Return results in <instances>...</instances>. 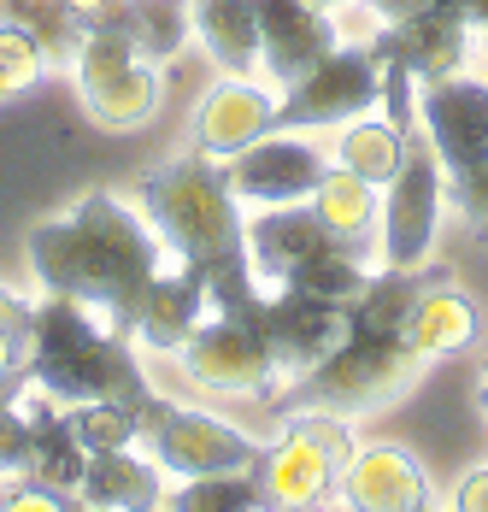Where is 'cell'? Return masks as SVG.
Here are the masks:
<instances>
[{
  "mask_svg": "<svg viewBox=\"0 0 488 512\" xmlns=\"http://www.w3.org/2000/svg\"><path fill=\"white\" fill-rule=\"evenodd\" d=\"M247 312H253V324L265 330V342H271V354H277V371H283V377L312 371V365H318V359L353 330V318H347L342 301H318V295L289 289V283H283L277 295H259Z\"/></svg>",
  "mask_w": 488,
  "mask_h": 512,
  "instance_id": "obj_13",
  "label": "cell"
},
{
  "mask_svg": "<svg viewBox=\"0 0 488 512\" xmlns=\"http://www.w3.org/2000/svg\"><path fill=\"white\" fill-rule=\"evenodd\" d=\"M177 359L212 395H271V383L283 377L265 330L253 324V312H206Z\"/></svg>",
  "mask_w": 488,
  "mask_h": 512,
  "instance_id": "obj_11",
  "label": "cell"
},
{
  "mask_svg": "<svg viewBox=\"0 0 488 512\" xmlns=\"http://www.w3.org/2000/svg\"><path fill=\"white\" fill-rule=\"evenodd\" d=\"M71 6H77V12H83L89 24H95V12H100V6H112V0H71Z\"/></svg>",
  "mask_w": 488,
  "mask_h": 512,
  "instance_id": "obj_36",
  "label": "cell"
},
{
  "mask_svg": "<svg viewBox=\"0 0 488 512\" xmlns=\"http://www.w3.org/2000/svg\"><path fill=\"white\" fill-rule=\"evenodd\" d=\"M471 36H477V24L465 18V12H412V18H394L383 24L365 48L377 53V59H394V65H406L418 83H436L447 71H465V59H471Z\"/></svg>",
  "mask_w": 488,
  "mask_h": 512,
  "instance_id": "obj_15",
  "label": "cell"
},
{
  "mask_svg": "<svg viewBox=\"0 0 488 512\" xmlns=\"http://www.w3.org/2000/svg\"><path fill=\"white\" fill-rule=\"evenodd\" d=\"M400 154H406V130H400L394 118L359 112V118L336 124V165L359 171V177H365V183H377V189L394 177Z\"/></svg>",
  "mask_w": 488,
  "mask_h": 512,
  "instance_id": "obj_26",
  "label": "cell"
},
{
  "mask_svg": "<svg viewBox=\"0 0 488 512\" xmlns=\"http://www.w3.org/2000/svg\"><path fill=\"white\" fill-rule=\"evenodd\" d=\"M436 277H447V271H436ZM424 271L418 265H377L371 271V283H365V295L347 307V318H353V330H400L406 324V312L418 307V295H424Z\"/></svg>",
  "mask_w": 488,
  "mask_h": 512,
  "instance_id": "obj_27",
  "label": "cell"
},
{
  "mask_svg": "<svg viewBox=\"0 0 488 512\" xmlns=\"http://www.w3.org/2000/svg\"><path fill=\"white\" fill-rule=\"evenodd\" d=\"M65 424L77 436L83 454H112V448H136L142 436V418L130 401H83V407H65Z\"/></svg>",
  "mask_w": 488,
  "mask_h": 512,
  "instance_id": "obj_30",
  "label": "cell"
},
{
  "mask_svg": "<svg viewBox=\"0 0 488 512\" xmlns=\"http://www.w3.org/2000/svg\"><path fill=\"white\" fill-rule=\"evenodd\" d=\"M418 124L447 177L477 171L488 159V77L447 71L436 83H418Z\"/></svg>",
  "mask_w": 488,
  "mask_h": 512,
  "instance_id": "obj_12",
  "label": "cell"
},
{
  "mask_svg": "<svg viewBox=\"0 0 488 512\" xmlns=\"http://www.w3.org/2000/svg\"><path fill=\"white\" fill-rule=\"evenodd\" d=\"M318 6H324V12H342V6H353V0H318Z\"/></svg>",
  "mask_w": 488,
  "mask_h": 512,
  "instance_id": "obj_37",
  "label": "cell"
},
{
  "mask_svg": "<svg viewBox=\"0 0 488 512\" xmlns=\"http://www.w3.org/2000/svg\"><path fill=\"white\" fill-rule=\"evenodd\" d=\"M6 489H12V483H6V477H0V507H6Z\"/></svg>",
  "mask_w": 488,
  "mask_h": 512,
  "instance_id": "obj_39",
  "label": "cell"
},
{
  "mask_svg": "<svg viewBox=\"0 0 488 512\" xmlns=\"http://www.w3.org/2000/svg\"><path fill=\"white\" fill-rule=\"evenodd\" d=\"M453 507L459 512H488V465L483 471H471V477L453 489Z\"/></svg>",
  "mask_w": 488,
  "mask_h": 512,
  "instance_id": "obj_35",
  "label": "cell"
},
{
  "mask_svg": "<svg viewBox=\"0 0 488 512\" xmlns=\"http://www.w3.org/2000/svg\"><path fill=\"white\" fill-rule=\"evenodd\" d=\"M171 265L159 230L147 224L142 206L118 195H83L71 212L30 230V271L48 295H65L77 307L106 318L136 342V312H142L153 277Z\"/></svg>",
  "mask_w": 488,
  "mask_h": 512,
  "instance_id": "obj_1",
  "label": "cell"
},
{
  "mask_svg": "<svg viewBox=\"0 0 488 512\" xmlns=\"http://www.w3.org/2000/svg\"><path fill=\"white\" fill-rule=\"evenodd\" d=\"M447 201L459 206L471 224L488 230V159L477 165V171H465V177H447Z\"/></svg>",
  "mask_w": 488,
  "mask_h": 512,
  "instance_id": "obj_34",
  "label": "cell"
},
{
  "mask_svg": "<svg viewBox=\"0 0 488 512\" xmlns=\"http://www.w3.org/2000/svg\"><path fill=\"white\" fill-rule=\"evenodd\" d=\"M477 324H483L477 318V301H465L459 289H424L418 307L406 312L400 336L424 359H447V354H459V348L477 342Z\"/></svg>",
  "mask_w": 488,
  "mask_h": 512,
  "instance_id": "obj_22",
  "label": "cell"
},
{
  "mask_svg": "<svg viewBox=\"0 0 488 512\" xmlns=\"http://www.w3.org/2000/svg\"><path fill=\"white\" fill-rule=\"evenodd\" d=\"M165 507L177 512H242V507H265L259 477L253 471H200L183 477V489L165 495Z\"/></svg>",
  "mask_w": 488,
  "mask_h": 512,
  "instance_id": "obj_29",
  "label": "cell"
},
{
  "mask_svg": "<svg viewBox=\"0 0 488 512\" xmlns=\"http://www.w3.org/2000/svg\"><path fill=\"white\" fill-rule=\"evenodd\" d=\"M271 124H277V89H265L259 77L224 71V83L195 112V154L230 159V154H242L247 142H259Z\"/></svg>",
  "mask_w": 488,
  "mask_h": 512,
  "instance_id": "obj_17",
  "label": "cell"
},
{
  "mask_svg": "<svg viewBox=\"0 0 488 512\" xmlns=\"http://www.w3.org/2000/svg\"><path fill=\"white\" fill-rule=\"evenodd\" d=\"M430 359L418 354L400 330H347L312 371H300L289 389H277V412H377L400 401Z\"/></svg>",
  "mask_w": 488,
  "mask_h": 512,
  "instance_id": "obj_4",
  "label": "cell"
},
{
  "mask_svg": "<svg viewBox=\"0 0 488 512\" xmlns=\"http://www.w3.org/2000/svg\"><path fill=\"white\" fill-rule=\"evenodd\" d=\"M36 465V412L24 401V377L0 389V477H30Z\"/></svg>",
  "mask_w": 488,
  "mask_h": 512,
  "instance_id": "obj_31",
  "label": "cell"
},
{
  "mask_svg": "<svg viewBox=\"0 0 488 512\" xmlns=\"http://www.w3.org/2000/svg\"><path fill=\"white\" fill-rule=\"evenodd\" d=\"M312 212L324 218L330 242L359 248L365 259L383 265V254H377V183H365V177L347 171V165H330L324 183L312 189Z\"/></svg>",
  "mask_w": 488,
  "mask_h": 512,
  "instance_id": "obj_20",
  "label": "cell"
},
{
  "mask_svg": "<svg viewBox=\"0 0 488 512\" xmlns=\"http://www.w3.org/2000/svg\"><path fill=\"white\" fill-rule=\"evenodd\" d=\"M24 354H30V307L0 289V389L24 377Z\"/></svg>",
  "mask_w": 488,
  "mask_h": 512,
  "instance_id": "obj_33",
  "label": "cell"
},
{
  "mask_svg": "<svg viewBox=\"0 0 488 512\" xmlns=\"http://www.w3.org/2000/svg\"><path fill=\"white\" fill-rule=\"evenodd\" d=\"M336 501L353 512H418L430 507V477L394 442H365L353 448L336 471Z\"/></svg>",
  "mask_w": 488,
  "mask_h": 512,
  "instance_id": "obj_16",
  "label": "cell"
},
{
  "mask_svg": "<svg viewBox=\"0 0 488 512\" xmlns=\"http://www.w3.org/2000/svg\"><path fill=\"white\" fill-rule=\"evenodd\" d=\"M159 471L136 460V448H112V454H89L83 477H77V507H159Z\"/></svg>",
  "mask_w": 488,
  "mask_h": 512,
  "instance_id": "obj_23",
  "label": "cell"
},
{
  "mask_svg": "<svg viewBox=\"0 0 488 512\" xmlns=\"http://www.w3.org/2000/svg\"><path fill=\"white\" fill-rule=\"evenodd\" d=\"M483 412H488V365H483Z\"/></svg>",
  "mask_w": 488,
  "mask_h": 512,
  "instance_id": "obj_38",
  "label": "cell"
},
{
  "mask_svg": "<svg viewBox=\"0 0 488 512\" xmlns=\"http://www.w3.org/2000/svg\"><path fill=\"white\" fill-rule=\"evenodd\" d=\"M71 71H77V95L89 106V118L106 130H136L159 112V71L124 30L89 24Z\"/></svg>",
  "mask_w": 488,
  "mask_h": 512,
  "instance_id": "obj_6",
  "label": "cell"
},
{
  "mask_svg": "<svg viewBox=\"0 0 488 512\" xmlns=\"http://www.w3.org/2000/svg\"><path fill=\"white\" fill-rule=\"evenodd\" d=\"M136 418H142V442L153 448V460L165 471H183V477H200V471H253L259 454H265L247 430H236V424H224V418H212L200 407L159 401V395H147L136 407Z\"/></svg>",
  "mask_w": 488,
  "mask_h": 512,
  "instance_id": "obj_10",
  "label": "cell"
},
{
  "mask_svg": "<svg viewBox=\"0 0 488 512\" xmlns=\"http://www.w3.org/2000/svg\"><path fill=\"white\" fill-rule=\"evenodd\" d=\"M0 18L18 24V30L42 48L48 71L77 65V48H83V36H89V18H83L71 0H0Z\"/></svg>",
  "mask_w": 488,
  "mask_h": 512,
  "instance_id": "obj_25",
  "label": "cell"
},
{
  "mask_svg": "<svg viewBox=\"0 0 488 512\" xmlns=\"http://www.w3.org/2000/svg\"><path fill=\"white\" fill-rule=\"evenodd\" d=\"M371 271H377V259H365L359 248H342V242H324V248L289 277V289H306V295H318V301H342V307H353V301L365 295Z\"/></svg>",
  "mask_w": 488,
  "mask_h": 512,
  "instance_id": "obj_28",
  "label": "cell"
},
{
  "mask_svg": "<svg viewBox=\"0 0 488 512\" xmlns=\"http://www.w3.org/2000/svg\"><path fill=\"white\" fill-rule=\"evenodd\" d=\"M189 24H195L200 48L212 53L224 71L259 77V18H253V0H189Z\"/></svg>",
  "mask_w": 488,
  "mask_h": 512,
  "instance_id": "obj_21",
  "label": "cell"
},
{
  "mask_svg": "<svg viewBox=\"0 0 488 512\" xmlns=\"http://www.w3.org/2000/svg\"><path fill=\"white\" fill-rule=\"evenodd\" d=\"M441 206H447V171H441L430 136L406 130V154L383 183V224H377V254L383 265H424L436 248Z\"/></svg>",
  "mask_w": 488,
  "mask_h": 512,
  "instance_id": "obj_7",
  "label": "cell"
},
{
  "mask_svg": "<svg viewBox=\"0 0 488 512\" xmlns=\"http://www.w3.org/2000/svg\"><path fill=\"white\" fill-rule=\"evenodd\" d=\"M95 24L106 30H124L142 59H177L183 42H189V0H112V6H100Z\"/></svg>",
  "mask_w": 488,
  "mask_h": 512,
  "instance_id": "obj_24",
  "label": "cell"
},
{
  "mask_svg": "<svg viewBox=\"0 0 488 512\" xmlns=\"http://www.w3.org/2000/svg\"><path fill=\"white\" fill-rule=\"evenodd\" d=\"M324 242H330V230H324V218L312 212V201L259 206V218L247 224V265H253L259 283L283 289V283H289L294 271L318 254Z\"/></svg>",
  "mask_w": 488,
  "mask_h": 512,
  "instance_id": "obj_19",
  "label": "cell"
},
{
  "mask_svg": "<svg viewBox=\"0 0 488 512\" xmlns=\"http://www.w3.org/2000/svg\"><path fill=\"white\" fill-rule=\"evenodd\" d=\"M136 206L159 230L165 254L183 259V265L218 271L230 259H247V218L230 177H224V159L189 154V159H171V165L147 171Z\"/></svg>",
  "mask_w": 488,
  "mask_h": 512,
  "instance_id": "obj_3",
  "label": "cell"
},
{
  "mask_svg": "<svg viewBox=\"0 0 488 512\" xmlns=\"http://www.w3.org/2000/svg\"><path fill=\"white\" fill-rule=\"evenodd\" d=\"M206 312H212V283H206V271L171 259V265L153 277L142 312H136V342H142L147 354H183V342L200 330Z\"/></svg>",
  "mask_w": 488,
  "mask_h": 512,
  "instance_id": "obj_18",
  "label": "cell"
},
{
  "mask_svg": "<svg viewBox=\"0 0 488 512\" xmlns=\"http://www.w3.org/2000/svg\"><path fill=\"white\" fill-rule=\"evenodd\" d=\"M377 95H383V59L365 42L359 48L342 42L277 95V124L271 130H336L359 112H377Z\"/></svg>",
  "mask_w": 488,
  "mask_h": 512,
  "instance_id": "obj_8",
  "label": "cell"
},
{
  "mask_svg": "<svg viewBox=\"0 0 488 512\" xmlns=\"http://www.w3.org/2000/svg\"><path fill=\"white\" fill-rule=\"evenodd\" d=\"M330 165H336L330 130H265L259 142H247L242 154L224 159V177H230L236 201L294 206L312 201V189L324 183Z\"/></svg>",
  "mask_w": 488,
  "mask_h": 512,
  "instance_id": "obj_9",
  "label": "cell"
},
{
  "mask_svg": "<svg viewBox=\"0 0 488 512\" xmlns=\"http://www.w3.org/2000/svg\"><path fill=\"white\" fill-rule=\"evenodd\" d=\"M253 18H259V71L277 89H289L324 53L342 48L336 12H324L318 0H253Z\"/></svg>",
  "mask_w": 488,
  "mask_h": 512,
  "instance_id": "obj_14",
  "label": "cell"
},
{
  "mask_svg": "<svg viewBox=\"0 0 488 512\" xmlns=\"http://www.w3.org/2000/svg\"><path fill=\"white\" fill-rule=\"evenodd\" d=\"M42 77H48V59H42V48H36L18 24H6V18H0V101H6V95L36 89Z\"/></svg>",
  "mask_w": 488,
  "mask_h": 512,
  "instance_id": "obj_32",
  "label": "cell"
},
{
  "mask_svg": "<svg viewBox=\"0 0 488 512\" xmlns=\"http://www.w3.org/2000/svg\"><path fill=\"white\" fill-rule=\"evenodd\" d=\"M24 383H36L59 407H83V401H130L142 407V359L124 330H112L89 307L48 295L42 307H30V354H24Z\"/></svg>",
  "mask_w": 488,
  "mask_h": 512,
  "instance_id": "obj_2",
  "label": "cell"
},
{
  "mask_svg": "<svg viewBox=\"0 0 488 512\" xmlns=\"http://www.w3.org/2000/svg\"><path fill=\"white\" fill-rule=\"evenodd\" d=\"M347 454L353 436L342 412H294L289 430L253 465L265 507H318L324 495H336V471Z\"/></svg>",
  "mask_w": 488,
  "mask_h": 512,
  "instance_id": "obj_5",
  "label": "cell"
}]
</instances>
